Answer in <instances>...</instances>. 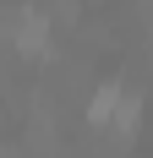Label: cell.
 I'll list each match as a JSON object with an SVG mask.
<instances>
[{"instance_id": "6da1fadb", "label": "cell", "mask_w": 153, "mask_h": 158, "mask_svg": "<svg viewBox=\"0 0 153 158\" xmlns=\"http://www.w3.org/2000/svg\"><path fill=\"white\" fill-rule=\"evenodd\" d=\"M44 44H49V16L44 11H22V22H16V49L44 55Z\"/></svg>"}, {"instance_id": "7a4b0ae2", "label": "cell", "mask_w": 153, "mask_h": 158, "mask_svg": "<svg viewBox=\"0 0 153 158\" xmlns=\"http://www.w3.org/2000/svg\"><path fill=\"white\" fill-rule=\"evenodd\" d=\"M120 98H126V87H115V82H109V87H98V93H93V104H88V120H93V126H109V120H115V109H120Z\"/></svg>"}]
</instances>
